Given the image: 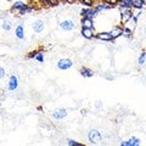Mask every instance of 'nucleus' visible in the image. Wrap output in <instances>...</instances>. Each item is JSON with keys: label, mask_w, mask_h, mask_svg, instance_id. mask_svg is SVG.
<instances>
[{"label": "nucleus", "mask_w": 146, "mask_h": 146, "mask_svg": "<svg viewBox=\"0 0 146 146\" xmlns=\"http://www.w3.org/2000/svg\"><path fill=\"white\" fill-rule=\"evenodd\" d=\"M88 140L90 144H100L101 141V133L96 129H91L89 133H88Z\"/></svg>", "instance_id": "obj_1"}, {"label": "nucleus", "mask_w": 146, "mask_h": 146, "mask_svg": "<svg viewBox=\"0 0 146 146\" xmlns=\"http://www.w3.org/2000/svg\"><path fill=\"white\" fill-rule=\"evenodd\" d=\"M73 66V61L70 58H61L60 61L57 62V68L61 71H67Z\"/></svg>", "instance_id": "obj_2"}, {"label": "nucleus", "mask_w": 146, "mask_h": 146, "mask_svg": "<svg viewBox=\"0 0 146 146\" xmlns=\"http://www.w3.org/2000/svg\"><path fill=\"white\" fill-rule=\"evenodd\" d=\"M60 28L62 31H66V32H70L72 29H74L76 28V23L73 21L71 20H65V21H62L61 23H60Z\"/></svg>", "instance_id": "obj_3"}, {"label": "nucleus", "mask_w": 146, "mask_h": 146, "mask_svg": "<svg viewBox=\"0 0 146 146\" xmlns=\"http://www.w3.org/2000/svg\"><path fill=\"white\" fill-rule=\"evenodd\" d=\"M18 88V78L16 76H11L7 83V89L10 91H15Z\"/></svg>", "instance_id": "obj_4"}, {"label": "nucleus", "mask_w": 146, "mask_h": 146, "mask_svg": "<svg viewBox=\"0 0 146 146\" xmlns=\"http://www.w3.org/2000/svg\"><path fill=\"white\" fill-rule=\"evenodd\" d=\"M96 13H98V11L93 10V9H82V11H80V15L83 17H88V18H91V20H94Z\"/></svg>", "instance_id": "obj_5"}, {"label": "nucleus", "mask_w": 146, "mask_h": 146, "mask_svg": "<svg viewBox=\"0 0 146 146\" xmlns=\"http://www.w3.org/2000/svg\"><path fill=\"white\" fill-rule=\"evenodd\" d=\"M66 116H67V111L65 108H56L52 112V117L55 119H63Z\"/></svg>", "instance_id": "obj_6"}, {"label": "nucleus", "mask_w": 146, "mask_h": 146, "mask_svg": "<svg viewBox=\"0 0 146 146\" xmlns=\"http://www.w3.org/2000/svg\"><path fill=\"white\" fill-rule=\"evenodd\" d=\"M45 28V23H44V21L42 20H36L33 22V29L35 33H42V32L44 31Z\"/></svg>", "instance_id": "obj_7"}, {"label": "nucleus", "mask_w": 146, "mask_h": 146, "mask_svg": "<svg viewBox=\"0 0 146 146\" xmlns=\"http://www.w3.org/2000/svg\"><path fill=\"white\" fill-rule=\"evenodd\" d=\"M141 144V141L138 138H130L125 141H122L121 146H139Z\"/></svg>", "instance_id": "obj_8"}, {"label": "nucleus", "mask_w": 146, "mask_h": 146, "mask_svg": "<svg viewBox=\"0 0 146 146\" xmlns=\"http://www.w3.org/2000/svg\"><path fill=\"white\" fill-rule=\"evenodd\" d=\"M82 35L86 39H91L95 35L94 28H88V27H82Z\"/></svg>", "instance_id": "obj_9"}, {"label": "nucleus", "mask_w": 146, "mask_h": 146, "mask_svg": "<svg viewBox=\"0 0 146 146\" xmlns=\"http://www.w3.org/2000/svg\"><path fill=\"white\" fill-rule=\"evenodd\" d=\"M95 36L100 40H106V42H111V40H113V36L111 34V32H101V33H98Z\"/></svg>", "instance_id": "obj_10"}, {"label": "nucleus", "mask_w": 146, "mask_h": 146, "mask_svg": "<svg viewBox=\"0 0 146 146\" xmlns=\"http://www.w3.org/2000/svg\"><path fill=\"white\" fill-rule=\"evenodd\" d=\"M13 10H27V11H31L32 10V7H28V5L25 3H22V1H16L15 4H13V6H12Z\"/></svg>", "instance_id": "obj_11"}, {"label": "nucleus", "mask_w": 146, "mask_h": 146, "mask_svg": "<svg viewBox=\"0 0 146 146\" xmlns=\"http://www.w3.org/2000/svg\"><path fill=\"white\" fill-rule=\"evenodd\" d=\"M15 34L18 39H23L25 38V28H23V26L22 25H18L16 27V29H15Z\"/></svg>", "instance_id": "obj_12"}, {"label": "nucleus", "mask_w": 146, "mask_h": 146, "mask_svg": "<svg viewBox=\"0 0 146 146\" xmlns=\"http://www.w3.org/2000/svg\"><path fill=\"white\" fill-rule=\"evenodd\" d=\"M94 22L91 18H88V17H83L82 18V26L83 27H88V28H94Z\"/></svg>", "instance_id": "obj_13"}, {"label": "nucleus", "mask_w": 146, "mask_h": 146, "mask_svg": "<svg viewBox=\"0 0 146 146\" xmlns=\"http://www.w3.org/2000/svg\"><path fill=\"white\" fill-rule=\"evenodd\" d=\"M80 74L83 76V77H85V78H91V77L94 76V73H93V71H91L90 68L83 67V68L80 70Z\"/></svg>", "instance_id": "obj_14"}, {"label": "nucleus", "mask_w": 146, "mask_h": 146, "mask_svg": "<svg viewBox=\"0 0 146 146\" xmlns=\"http://www.w3.org/2000/svg\"><path fill=\"white\" fill-rule=\"evenodd\" d=\"M131 17H133V12H131L130 10H127L121 15V20L123 22H127L128 20H131Z\"/></svg>", "instance_id": "obj_15"}, {"label": "nucleus", "mask_w": 146, "mask_h": 146, "mask_svg": "<svg viewBox=\"0 0 146 146\" xmlns=\"http://www.w3.org/2000/svg\"><path fill=\"white\" fill-rule=\"evenodd\" d=\"M119 3V6L121 7H125V9H130L133 7V0H121Z\"/></svg>", "instance_id": "obj_16"}, {"label": "nucleus", "mask_w": 146, "mask_h": 146, "mask_svg": "<svg viewBox=\"0 0 146 146\" xmlns=\"http://www.w3.org/2000/svg\"><path fill=\"white\" fill-rule=\"evenodd\" d=\"M1 27H3V29L4 31H10L11 28H12V22L11 21H4L3 22V25H1Z\"/></svg>", "instance_id": "obj_17"}, {"label": "nucleus", "mask_w": 146, "mask_h": 146, "mask_svg": "<svg viewBox=\"0 0 146 146\" xmlns=\"http://www.w3.org/2000/svg\"><path fill=\"white\" fill-rule=\"evenodd\" d=\"M145 1L144 0H133V7H136V9H141L144 6Z\"/></svg>", "instance_id": "obj_18"}, {"label": "nucleus", "mask_w": 146, "mask_h": 146, "mask_svg": "<svg viewBox=\"0 0 146 146\" xmlns=\"http://www.w3.org/2000/svg\"><path fill=\"white\" fill-rule=\"evenodd\" d=\"M145 60H146V52H145V51H143V52H141V55L139 56V58H138V63H139V66H144Z\"/></svg>", "instance_id": "obj_19"}, {"label": "nucleus", "mask_w": 146, "mask_h": 146, "mask_svg": "<svg viewBox=\"0 0 146 146\" xmlns=\"http://www.w3.org/2000/svg\"><path fill=\"white\" fill-rule=\"evenodd\" d=\"M111 34H112V36H113V39H116V38H118L119 35L123 34V29H121V28H116L113 32H111Z\"/></svg>", "instance_id": "obj_20"}, {"label": "nucleus", "mask_w": 146, "mask_h": 146, "mask_svg": "<svg viewBox=\"0 0 146 146\" xmlns=\"http://www.w3.org/2000/svg\"><path fill=\"white\" fill-rule=\"evenodd\" d=\"M35 60L36 61H38V62H40V63H42V62H44V54L43 52H40V51H38V54H36L35 55Z\"/></svg>", "instance_id": "obj_21"}, {"label": "nucleus", "mask_w": 146, "mask_h": 146, "mask_svg": "<svg viewBox=\"0 0 146 146\" xmlns=\"http://www.w3.org/2000/svg\"><path fill=\"white\" fill-rule=\"evenodd\" d=\"M67 144L70 146H80V143H77L76 140H72V139H68L67 140Z\"/></svg>", "instance_id": "obj_22"}, {"label": "nucleus", "mask_w": 146, "mask_h": 146, "mask_svg": "<svg viewBox=\"0 0 146 146\" xmlns=\"http://www.w3.org/2000/svg\"><path fill=\"white\" fill-rule=\"evenodd\" d=\"M110 6H106V5H104V4H100V5H98L96 7H95V10H96L98 12L99 11H102V10H106V9H108Z\"/></svg>", "instance_id": "obj_23"}, {"label": "nucleus", "mask_w": 146, "mask_h": 146, "mask_svg": "<svg viewBox=\"0 0 146 146\" xmlns=\"http://www.w3.org/2000/svg\"><path fill=\"white\" fill-rule=\"evenodd\" d=\"M123 34H124L127 38H130V35H131V29H129V28H123Z\"/></svg>", "instance_id": "obj_24"}, {"label": "nucleus", "mask_w": 146, "mask_h": 146, "mask_svg": "<svg viewBox=\"0 0 146 146\" xmlns=\"http://www.w3.org/2000/svg\"><path fill=\"white\" fill-rule=\"evenodd\" d=\"M80 1L82 3H83L84 4V5H86V6H91V5H93V1H94V0H80Z\"/></svg>", "instance_id": "obj_25"}, {"label": "nucleus", "mask_w": 146, "mask_h": 146, "mask_svg": "<svg viewBox=\"0 0 146 146\" xmlns=\"http://www.w3.org/2000/svg\"><path fill=\"white\" fill-rule=\"evenodd\" d=\"M106 4H110V5H116V4L119 1V0H104Z\"/></svg>", "instance_id": "obj_26"}, {"label": "nucleus", "mask_w": 146, "mask_h": 146, "mask_svg": "<svg viewBox=\"0 0 146 146\" xmlns=\"http://www.w3.org/2000/svg\"><path fill=\"white\" fill-rule=\"evenodd\" d=\"M5 74H6V73H5V70H4V68L0 66V79L4 78V77H5Z\"/></svg>", "instance_id": "obj_27"}, {"label": "nucleus", "mask_w": 146, "mask_h": 146, "mask_svg": "<svg viewBox=\"0 0 146 146\" xmlns=\"http://www.w3.org/2000/svg\"><path fill=\"white\" fill-rule=\"evenodd\" d=\"M140 15H141V13L139 12V13H136V15H135V16L133 15V17H131V18H133V22H134V23H135V25H136V23H138V18H139V16H140Z\"/></svg>", "instance_id": "obj_28"}, {"label": "nucleus", "mask_w": 146, "mask_h": 146, "mask_svg": "<svg viewBox=\"0 0 146 146\" xmlns=\"http://www.w3.org/2000/svg\"><path fill=\"white\" fill-rule=\"evenodd\" d=\"M49 3H50V6H57L58 0H49Z\"/></svg>", "instance_id": "obj_29"}, {"label": "nucleus", "mask_w": 146, "mask_h": 146, "mask_svg": "<svg viewBox=\"0 0 146 146\" xmlns=\"http://www.w3.org/2000/svg\"><path fill=\"white\" fill-rule=\"evenodd\" d=\"M36 54H38V51H32V52L28 55V57H29V58H33V57H35Z\"/></svg>", "instance_id": "obj_30"}, {"label": "nucleus", "mask_w": 146, "mask_h": 146, "mask_svg": "<svg viewBox=\"0 0 146 146\" xmlns=\"http://www.w3.org/2000/svg\"><path fill=\"white\" fill-rule=\"evenodd\" d=\"M145 33H146V28H145Z\"/></svg>", "instance_id": "obj_31"}]
</instances>
